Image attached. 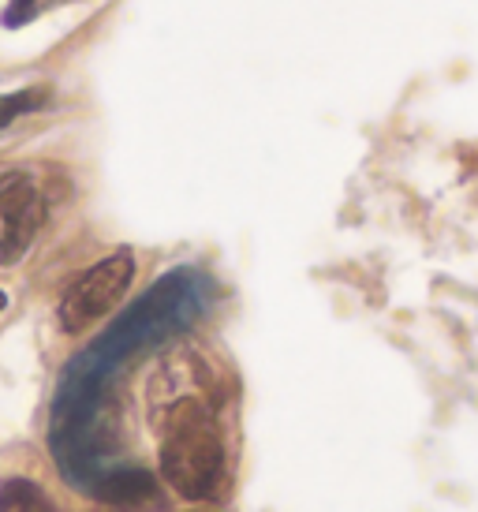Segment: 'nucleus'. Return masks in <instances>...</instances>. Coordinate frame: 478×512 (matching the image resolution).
Masks as SVG:
<instances>
[{"label":"nucleus","instance_id":"obj_1","mask_svg":"<svg viewBox=\"0 0 478 512\" xmlns=\"http://www.w3.org/2000/svg\"><path fill=\"white\" fill-rule=\"evenodd\" d=\"M157 464L183 501H213L225 486V438L206 400L180 397L165 408Z\"/></svg>","mask_w":478,"mask_h":512},{"label":"nucleus","instance_id":"obj_2","mask_svg":"<svg viewBox=\"0 0 478 512\" xmlns=\"http://www.w3.org/2000/svg\"><path fill=\"white\" fill-rule=\"evenodd\" d=\"M131 281H135V258L127 251H116V255L94 262L90 270L71 281L64 299H60V326L68 333L90 329L127 296Z\"/></svg>","mask_w":478,"mask_h":512},{"label":"nucleus","instance_id":"obj_3","mask_svg":"<svg viewBox=\"0 0 478 512\" xmlns=\"http://www.w3.org/2000/svg\"><path fill=\"white\" fill-rule=\"evenodd\" d=\"M45 221L42 187L30 172H0V266H12L30 251Z\"/></svg>","mask_w":478,"mask_h":512},{"label":"nucleus","instance_id":"obj_4","mask_svg":"<svg viewBox=\"0 0 478 512\" xmlns=\"http://www.w3.org/2000/svg\"><path fill=\"white\" fill-rule=\"evenodd\" d=\"M0 512H53V509H49V501L42 498L38 486L15 479V483H8L0 490Z\"/></svg>","mask_w":478,"mask_h":512},{"label":"nucleus","instance_id":"obj_5","mask_svg":"<svg viewBox=\"0 0 478 512\" xmlns=\"http://www.w3.org/2000/svg\"><path fill=\"white\" fill-rule=\"evenodd\" d=\"M38 105H42V94H38V90H23V94H15V98H4L0 101V128L12 124L15 116L34 113Z\"/></svg>","mask_w":478,"mask_h":512},{"label":"nucleus","instance_id":"obj_6","mask_svg":"<svg viewBox=\"0 0 478 512\" xmlns=\"http://www.w3.org/2000/svg\"><path fill=\"white\" fill-rule=\"evenodd\" d=\"M4 307H8V296H4V292H0V311H4Z\"/></svg>","mask_w":478,"mask_h":512}]
</instances>
